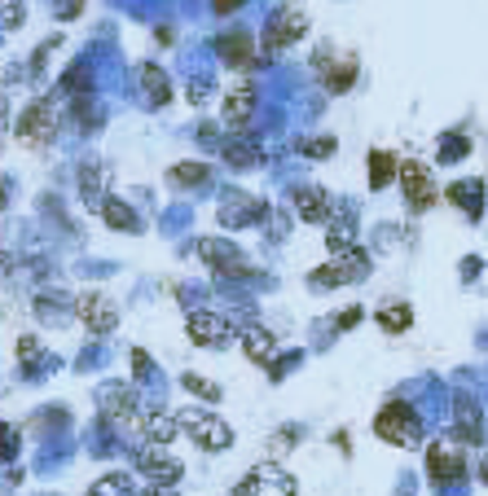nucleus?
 I'll return each instance as SVG.
<instances>
[{
    "mask_svg": "<svg viewBox=\"0 0 488 496\" xmlns=\"http://www.w3.org/2000/svg\"><path fill=\"white\" fill-rule=\"evenodd\" d=\"M449 202H458L467 215H480V206H484V185H480V181H458V185H449Z\"/></svg>",
    "mask_w": 488,
    "mask_h": 496,
    "instance_id": "22",
    "label": "nucleus"
},
{
    "mask_svg": "<svg viewBox=\"0 0 488 496\" xmlns=\"http://www.w3.org/2000/svg\"><path fill=\"white\" fill-rule=\"evenodd\" d=\"M75 316L84 321V330L88 334H110L114 325H119V307H114V298L97 295V290H84V295L75 298Z\"/></svg>",
    "mask_w": 488,
    "mask_h": 496,
    "instance_id": "7",
    "label": "nucleus"
},
{
    "mask_svg": "<svg viewBox=\"0 0 488 496\" xmlns=\"http://www.w3.org/2000/svg\"><path fill=\"white\" fill-rule=\"evenodd\" d=\"M4 198H9V189L0 185V224H4Z\"/></svg>",
    "mask_w": 488,
    "mask_h": 496,
    "instance_id": "43",
    "label": "nucleus"
},
{
    "mask_svg": "<svg viewBox=\"0 0 488 496\" xmlns=\"http://www.w3.org/2000/svg\"><path fill=\"white\" fill-rule=\"evenodd\" d=\"M427 479L440 483V488L462 483V479H467V457H462V448H453V444H432L427 448Z\"/></svg>",
    "mask_w": 488,
    "mask_h": 496,
    "instance_id": "8",
    "label": "nucleus"
},
{
    "mask_svg": "<svg viewBox=\"0 0 488 496\" xmlns=\"http://www.w3.org/2000/svg\"><path fill=\"white\" fill-rule=\"evenodd\" d=\"M453 435H458V444L467 448L484 444V413H480V404L467 391H458V399H453Z\"/></svg>",
    "mask_w": 488,
    "mask_h": 496,
    "instance_id": "12",
    "label": "nucleus"
},
{
    "mask_svg": "<svg viewBox=\"0 0 488 496\" xmlns=\"http://www.w3.org/2000/svg\"><path fill=\"white\" fill-rule=\"evenodd\" d=\"M233 496H295V479L290 475H282L277 466H256L238 488H233Z\"/></svg>",
    "mask_w": 488,
    "mask_h": 496,
    "instance_id": "9",
    "label": "nucleus"
},
{
    "mask_svg": "<svg viewBox=\"0 0 488 496\" xmlns=\"http://www.w3.org/2000/svg\"><path fill=\"white\" fill-rule=\"evenodd\" d=\"M265 215H269V202L247 198V194H238V189H229L224 202H220V220L233 224V229H242V224H260Z\"/></svg>",
    "mask_w": 488,
    "mask_h": 496,
    "instance_id": "15",
    "label": "nucleus"
},
{
    "mask_svg": "<svg viewBox=\"0 0 488 496\" xmlns=\"http://www.w3.org/2000/svg\"><path fill=\"white\" fill-rule=\"evenodd\" d=\"M391 176H400V163H396L387 149H374V154H370V189L391 185Z\"/></svg>",
    "mask_w": 488,
    "mask_h": 496,
    "instance_id": "26",
    "label": "nucleus"
},
{
    "mask_svg": "<svg viewBox=\"0 0 488 496\" xmlns=\"http://www.w3.org/2000/svg\"><path fill=\"white\" fill-rule=\"evenodd\" d=\"M146 496H176V492H172V483H150V492Z\"/></svg>",
    "mask_w": 488,
    "mask_h": 496,
    "instance_id": "41",
    "label": "nucleus"
},
{
    "mask_svg": "<svg viewBox=\"0 0 488 496\" xmlns=\"http://www.w3.org/2000/svg\"><path fill=\"white\" fill-rule=\"evenodd\" d=\"M176 417H181V431H185L194 444H203L207 452H224V448L233 444L229 422H220L216 413H207V408H185V413H176Z\"/></svg>",
    "mask_w": 488,
    "mask_h": 496,
    "instance_id": "3",
    "label": "nucleus"
},
{
    "mask_svg": "<svg viewBox=\"0 0 488 496\" xmlns=\"http://www.w3.org/2000/svg\"><path fill=\"white\" fill-rule=\"evenodd\" d=\"M9 273H13V255H4V250H0V286L9 282Z\"/></svg>",
    "mask_w": 488,
    "mask_h": 496,
    "instance_id": "39",
    "label": "nucleus"
},
{
    "mask_svg": "<svg viewBox=\"0 0 488 496\" xmlns=\"http://www.w3.org/2000/svg\"><path fill=\"white\" fill-rule=\"evenodd\" d=\"M325 247L334 250V255H339V250H352V247H357V224H352V220H339V224H330V238H325Z\"/></svg>",
    "mask_w": 488,
    "mask_h": 496,
    "instance_id": "29",
    "label": "nucleus"
},
{
    "mask_svg": "<svg viewBox=\"0 0 488 496\" xmlns=\"http://www.w3.org/2000/svg\"><path fill=\"white\" fill-rule=\"evenodd\" d=\"M317 71H322L330 93H348L352 80H357V57H339V66H334V62H330V49H322L317 53Z\"/></svg>",
    "mask_w": 488,
    "mask_h": 496,
    "instance_id": "19",
    "label": "nucleus"
},
{
    "mask_svg": "<svg viewBox=\"0 0 488 496\" xmlns=\"http://www.w3.org/2000/svg\"><path fill=\"white\" fill-rule=\"evenodd\" d=\"M97 408H102L106 422H132V417L141 413L137 391H132L128 383H106V387H97Z\"/></svg>",
    "mask_w": 488,
    "mask_h": 496,
    "instance_id": "13",
    "label": "nucleus"
},
{
    "mask_svg": "<svg viewBox=\"0 0 488 496\" xmlns=\"http://www.w3.org/2000/svg\"><path fill=\"white\" fill-rule=\"evenodd\" d=\"M374 321H379L387 334H400V330H409V325H414V307H409V303H383Z\"/></svg>",
    "mask_w": 488,
    "mask_h": 496,
    "instance_id": "25",
    "label": "nucleus"
},
{
    "mask_svg": "<svg viewBox=\"0 0 488 496\" xmlns=\"http://www.w3.org/2000/svg\"><path fill=\"white\" fill-rule=\"evenodd\" d=\"M295 440H299V431H295V426H286V431H282V435H277V440L269 444V457H282V452L295 444Z\"/></svg>",
    "mask_w": 488,
    "mask_h": 496,
    "instance_id": "36",
    "label": "nucleus"
},
{
    "mask_svg": "<svg viewBox=\"0 0 488 496\" xmlns=\"http://www.w3.org/2000/svg\"><path fill=\"white\" fill-rule=\"evenodd\" d=\"M13 457H18V435L0 422V461H13Z\"/></svg>",
    "mask_w": 488,
    "mask_h": 496,
    "instance_id": "34",
    "label": "nucleus"
},
{
    "mask_svg": "<svg viewBox=\"0 0 488 496\" xmlns=\"http://www.w3.org/2000/svg\"><path fill=\"white\" fill-rule=\"evenodd\" d=\"M238 339H242V351H247L256 365H269L273 356H277V339H273L269 330H260V325H247Z\"/></svg>",
    "mask_w": 488,
    "mask_h": 496,
    "instance_id": "20",
    "label": "nucleus"
},
{
    "mask_svg": "<svg viewBox=\"0 0 488 496\" xmlns=\"http://www.w3.org/2000/svg\"><path fill=\"white\" fill-rule=\"evenodd\" d=\"M256 114V84L251 80H238L224 97V123L229 128H247V119Z\"/></svg>",
    "mask_w": 488,
    "mask_h": 496,
    "instance_id": "16",
    "label": "nucleus"
},
{
    "mask_svg": "<svg viewBox=\"0 0 488 496\" xmlns=\"http://www.w3.org/2000/svg\"><path fill=\"white\" fill-rule=\"evenodd\" d=\"M45 360H49V356H45V343H40V339H31V334L18 339V365H22V374H40Z\"/></svg>",
    "mask_w": 488,
    "mask_h": 496,
    "instance_id": "27",
    "label": "nucleus"
},
{
    "mask_svg": "<svg viewBox=\"0 0 488 496\" xmlns=\"http://www.w3.org/2000/svg\"><path fill=\"white\" fill-rule=\"evenodd\" d=\"M102 211H106V224H110V229H128V233H137V229H141V220L132 215V206H128V202L106 198V206H102Z\"/></svg>",
    "mask_w": 488,
    "mask_h": 496,
    "instance_id": "28",
    "label": "nucleus"
},
{
    "mask_svg": "<svg viewBox=\"0 0 488 496\" xmlns=\"http://www.w3.org/2000/svg\"><path fill=\"white\" fill-rule=\"evenodd\" d=\"M370 273V255L361 247L352 250H339L330 264H322V268H313V290H330V286H348V282H361Z\"/></svg>",
    "mask_w": 488,
    "mask_h": 496,
    "instance_id": "2",
    "label": "nucleus"
},
{
    "mask_svg": "<svg viewBox=\"0 0 488 496\" xmlns=\"http://www.w3.org/2000/svg\"><path fill=\"white\" fill-rule=\"evenodd\" d=\"M220 57H224L229 66H247V62L256 57V49H251V36H247V31L224 36V40H220Z\"/></svg>",
    "mask_w": 488,
    "mask_h": 496,
    "instance_id": "24",
    "label": "nucleus"
},
{
    "mask_svg": "<svg viewBox=\"0 0 488 496\" xmlns=\"http://www.w3.org/2000/svg\"><path fill=\"white\" fill-rule=\"evenodd\" d=\"M304 31H308L304 9H277V18L265 27V49H286V45H295Z\"/></svg>",
    "mask_w": 488,
    "mask_h": 496,
    "instance_id": "14",
    "label": "nucleus"
},
{
    "mask_svg": "<svg viewBox=\"0 0 488 496\" xmlns=\"http://www.w3.org/2000/svg\"><path fill=\"white\" fill-rule=\"evenodd\" d=\"M185 334H189L198 348H224L238 330H233V321H229V316H216V312H189Z\"/></svg>",
    "mask_w": 488,
    "mask_h": 496,
    "instance_id": "10",
    "label": "nucleus"
},
{
    "mask_svg": "<svg viewBox=\"0 0 488 496\" xmlns=\"http://www.w3.org/2000/svg\"><path fill=\"white\" fill-rule=\"evenodd\" d=\"M400 189H405V202L414 211H432L435 198H440V185L432 181V167L418 163V158H405L400 163Z\"/></svg>",
    "mask_w": 488,
    "mask_h": 496,
    "instance_id": "5",
    "label": "nucleus"
},
{
    "mask_svg": "<svg viewBox=\"0 0 488 496\" xmlns=\"http://www.w3.org/2000/svg\"><path fill=\"white\" fill-rule=\"evenodd\" d=\"M88 496H132V479L128 475H106L88 488Z\"/></svg>",
    "mask_w": 488,
    "mask_h": 496,
    "instance_id": "30",
    "label": "nucleus"
},
{
    "mask_svg": "<svg viewBox=\"0 0 488 496\" xmlns=\"http://www.w3.org/2000/svg\"><path fill=\"white\" fill-rule=\"evenodd\" d=\"M13 132H18L22 141H31V146H49V141H54V132H57V105H54V97L31 101V105L18 114Z\"/></svg>",
    "mask_w": 488,
    "mask_h": 496,
    "instance_id": "4",
    "label": "nucleus"
},
{
    "mask_svg": "<svg viewBox=\"0 0 488 496\" xmlns=\"http://www.w3.org/2000/svg\"><path fill=\"white\" fill-rule=\"evenodd\" d=\"M22 18H27L22 0H0V27H22Z\"/></svg>",
    "mask_w": 488,
    "mask_h": 496,
    "instance_id": "33",
    "label": "nucleus"
},
{
    "mask_svg": "<svg viewBox=\"0 0 488 496\" xmlns=\"http://www.w3.org/2000/svg\"><path fill=\"white\" fill-rule=\"evenodd\" d=\"M137 470L150 479V483H176L185 475V466L167 452V444H141L137 452Z\"/></svg>",
    "mask_w": 488,
    "mask_h": 496,
    "instance_id": "11",
    "label": "nucleus"
},
{
    "mask_svg": "<svg viewBox=\"0 0 488 496\" xmlns=\"http://www.w3.org/2000/svg\"><path fill=\"white\" fill-rule=\"evenodd\" d=\"M4 132H9V97L0 93V146H4Z\"/></svg>",
    "mask_w": 488,
    "mask_h": 496,
    "instance_id": "37",
    "label": "nucleus"
},
{
    "mask_svg": "<svg viewBox=\"0 0 488 496\" xmlns=\"http://www.w3.org/2000/svg\"><path fill=\"white\" fill-rule=\"evenodd\" d=\"M357 321H361V307H348V312L339 316V330H352Z\"/></svg>",
    "mask_w": 488,
    "mask_h": 496,
    "instance_id": "38",
    "label": "nucleus"
},
{
    "mask_svg": "<svg viewBox=\"0 0 488 496\" xmlns=\"http://www.w3.org/2000/svg\"><path fill=\"white\" fill-rule=\"evenodd\" d=\"M198 255H203V264L220 273V277H256V268L242 259V250L233 247V242H220V238H203L198 242Z\"/></svg>",
    "mask_w": 488,
    "mask_h": 496,
    "instance_id": "6",
    "label": "nucleus"
},
{
    "mask_svg": "<svg viewBox=\"0 0 488 496\" xmlns=\"http://www.w3.org/2000/svg\"><path fill=\"white\" fill-rule=\"evenodd\" d=\"M207 93H212L207 84H189V101H203V97H207Z\"/></svg>",
    "mask_w": 488,
    "mask_h": 496,
    "instance_id": "40",
    "label": "nucleus"
},
{
    "mask_svg": "<svg viewBox=\"0 0 488 496\" xmlns=\"http://www.w3.org/2000/svg\"><path fill=\"white\" fill-rule=\"evenodd\" d=\"M167 181H172L176 189H198V185L212 181V167H207V163H176V167L167 172Z\"/></svg>",
    "mask_w": 488,
    "mask_h": 496,
    "instance_id": "21",
    "label": "nucleus"
},
{
    "mask_svg": "<svg viewBox=\"0 0 488 496\" xmlns=\"http://www.w3.org/2000/svg\"><path fill=\"white\" fill-rule=\"evenodd\" d=\"M295 211H299V220H308V224H325L330 211H334V202H330V194L317 189V185H299V189H295Z\"/></svg>",
    "mask_w": 488,
    "mask_h": 496,
    "instance_id": "18",
    "label": "nucleus"
},
{
    "mask_svg": "<svg viewBox=\"0 0 488 496\" xmlns=\"http://www.w3.org/2000/svg\"><path fill=\"white\" fill-rule=\"evenodd\" d=\"M137 426H141L146 444H172L176 431H181V417H167L163 408H141V413H137Z\"/></svg>",
    "mask_w": 488,
    "mask_h": 496,
    "instance_id": "17",
    "label": "nucleus"
},
{
    "mask_svg": "<svg viewBox=\"0 0 488 496\" xmlns=\"http://www.w3.org/2000/svg\"><path fill=\"white\" fill-rule=\"evenodd\" d=\"M484 479H488V466H484Z\"/></svg>",
    "mask_w": 488,
    "mask_h": 496,
    "instance_id": "44",
    "label": "nucleus"
},
{
    "mask_svg": "<svg viewBox=\"0 0 488 496\" xmlns=\"http://www.w3.org/2000/svg\"><path fill=\"white\" fill-rule=\"evenodd\" d=\"M238 4H242V0H216V13H233Z\"/></svg>",
    "mask_w": 488,
    "mask_h": 496,
    "instance_id": "42",
    "label": "nucleus"
},
{
    "mask_svg": "<svg viewBox=\"0 0 488 496\" xmlns=\"http://www.w3.org/2000/svg\"><path fill=\"white\" fill-rule=\"evenodd\" d=\"M141 88H146L150 105H167V97H172V84H167V75H163L155 62H146V66H141Z\"/></svg>",
    "mask_w": 488,
    "mask_h": 496,
    "instance_id": "23",
    "label": "nucleus"
},
{
    "mask_svg": "<svg viewBox=\"0 0 488 496\" xmlns=\"http://www.w3.org/2000/svg\"><path fill=\"white\" fill-rule=\"evenodd\" d=\"M374 435H379L383 444L418 448V444H423V417H418V408H414V404L391 399V404H383L379 417H374Z\"/></svg>",
    "mask_w": 488,
    "mask_h": 496,
    "instance_id": "1",
    "label": "nucleus"
},
{
    "mask_svg": "<svg viewBox=\"0 0 488 496\" xmlns=\"http://www.w3.org/2000/svg\"><path fill=\"white\" fill-rule=\"evenodd\" d=\"M304 154H308V158H325V154H334V141H330V137H313V141H304Z\"/></svg>",
    "mask_w": 488,
    "mask_h": 496,
    "instance_id": "35",
    "label": "nucleus"
},
{
    "mask_svg": "<svg viewBox=\"0 0 488 496\" xmlns=\"http://www.w3.org/2000/svg\"><path fill=\"white\" fill-rule=\"evenodd\" d=\"M185 387H189L194 396H203L207 404H216V399H220V387L212 383V378H198V374H185Z\"/></svg>",
    "mask_w": 488,
    "mask_h": 496,
    "instance_id": "32",
    "label": "nucleus"
},
{
    "mask_svg": "<svg viewBox=\"0 0 488 496\" xmlns=\"http://www.w3.org/2000/svg\"><path fill=\"white\" fill-rule=\"evenodd\" d=\"M224 158H229L233 167H256V163H260V149L247 146V141H229V146H224Z\"/></svg>",
    "mask_w": 488,
    "mask_h": 496,
    "instance_id": "31",
    "label": "nucleus"
}]
</instances>
